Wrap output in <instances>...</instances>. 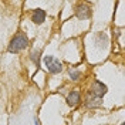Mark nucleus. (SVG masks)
<instances>
[{
    "label": "nucleus",
    "instance_id": "nucleus-1",
    "mask_svg": "<svg viewBox=\"0 0 125 125\" xmlns=\"http://www.w3.org/2000/svg\"><path fill=\"white\" fill-rule=\"evenodd\" d=\"M27 47H29V37L24 34L23 31H19L14 37L10 40V43L7 46V51L16 54V53H20L21 50L27 48Z\"/></svg>",
    "mask_w": 125,
    "mask_h": 125
},
{
    "label": "nucleus",
    "instance_id": "nucleus-2",
    "mask_svg": "<svg viewBox=\"0 0 125 125\" xmlns=\"http://www.w3.org/2000/svg\"><path fill=\"white\" fill-rule=\"evenodd\" d=\"M107 91H108V88H107V85L104 84V83H101V81H98V80H95L93 83V85H91V88H90V93L93 97H95V98H100L101 100L102 97L107 94Z\"/></svg>",
    "mask_w": 125,
    "mask_h": 125
},
{
    "label": "nucleus",
    "instance_id": "nucleus-3",
    "mask_svg": "<svg viewBox=\"0 0 125 125\" xmlns=\"http://www.w3.org/2000/svg\"><path fill=\"white\" fill-rule=\"evenodd\" d=\"M44 64H46L48 73H51V74H57V73H60L62 70V64L58 60H55L54 57H51V55H47L44 58Z\"/></svg>",
    "mask_w": 125,
    "mask_h": 125
},
{
    "label": "nucleus",
    "instance_id": "nucleus-4",
    "mask_svg": "<svg viewBox=\"0 0 125 125\" xmlns=\"http://www.w3.org/2000/svg\"><path fill=\"white\" fill-rule=\"evenodd\" d=\"M91 9L88 4L85 3H81V4H77L75 7V16H77L80 20H85V19H90L91 17Z\"/></svg>",
    "mask_w": 125,
    "mask_h": 125
},
{
    "label": "nucleus",
    "instance_id": "nucleus-5",
    "mask_svg": "<svg viewBox=\"0 0 125 125\" xmlns=\"http://www.w3.org/2000/svg\"><path fill=\"white\" fill-rule=\"evenodd\" d=\"M44 20H46V11L43 10V9H36L34 11H33V16H31V21L34 24H40L44 23Z\"/></svg>",
    "mask_w": 125,
    "mask_h": 125
},
{
    "label": "nucleus",
    "instance_id": "nucleus-6",
    "mask_svg": "<svg viewBox=\"0 0 125 125\" xmlns=\"http://www.w3.org/2000/svg\"><path fill=\"white\" fill-rule=\"evenodd\" d=\"M78 102H80V93H78L77 90L70 91V94L67 95V104L70 107H75Z\"/></svg>",
    "mask_w": 125,
    "mask_h": 125
},
{
    "label": "nucleus",
    "instance_id": "nucleus-7",
    "mask_svg": "<svg viewBox=\"0 0 125 125\" xmlns=\"http://www.w3.org/2000/svg\"><path fill=\"white\" fill-rule=\"evenodd\" d=\"M90 95H91V94H88L87 98H85V105L87 107H90V108H91V107H100V105H101V100H100V98H95V97L91 98Z\"/></svg>",
    "mask_w": 125,
    "mask_h": 125
},
{
    "label": "nucleus",
    "instance_id": "nucleus-8",
    "mask_svg": "<svg viewBox=\"0 0 125 125\" xmlns=\"http://www.w3.org/2000/svg\"><path fill=\"white\" fill-rule=\"evenodd\" d=\"M40 54H41L40 50H33V51L30 53V58H31V61L36 64V67L40 65Z\"/></svg>",
    "mask_w": 125,
    "mask_h": 125
},
{
    "label": "nucleus",
    "instance_id": "nucleus-9",
    "mask_svg": "<svg viewBox=\"0 0 125 125\" xmlns=\"http://www.w3.org/2000/svg\"><path fill=\"white\" fill-rule=\"evenodd\" d=\"M68 73H70V78L73 80V81H77L78 78L81 77V73L77 71V70H70Z\"/></svg>",
    "mask_w": 125,
    "mask_h": 125
},
{
    "label": "nucleus",
    "instance_id": "nucleus-10",
    "mask_svg": "<svg viewBox=\"0 0 125 125\" xmlns=\"http://www.w3.org/2000/svg\"><path fill=\"white\" fill-rule=\"evenodd\" d=\"M34 124H36V125H39V121H37V119H36V121H34Z\"/></svg>",
    "mask_w": 125,
    "mask_h": 125
}]
</instances>
